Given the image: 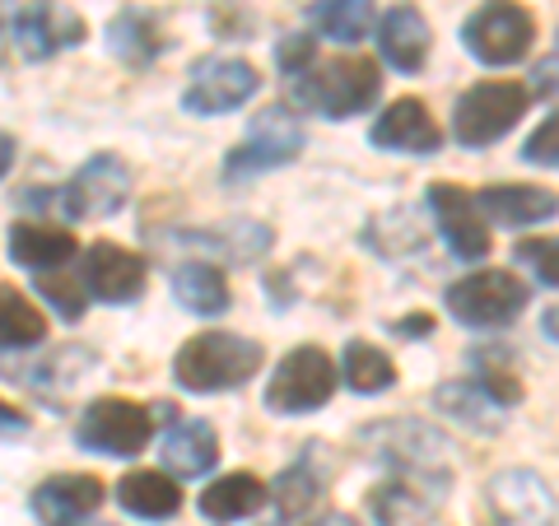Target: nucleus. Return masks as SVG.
<instances>
[{"label": "nucleus", "mask_w": 559, "mask_h": 526, "mask_svg": "<svg viewBox=\"0 0 559 526\" xmlns=\"http://www.w3.org/2000/svg\"><path fill=\"white\" fill-rule=\"evenodd\" d=\"M359 447L369 452L373 462L392 466V476H406L419 485H433L448 494V480H452V443L419 425V419H378L359 433Z\"/></svg>", "instance_id": "nucleus-1"}, {"label": "nucleus", "mask_w": 559, "mask_h": 526, "mask_svg": "<svg viewBox=\"0 0 559 526\" xmlns=\"http://www.w3.org/2000/svg\"><path fill=\"white\" fill-rule=\"evenodd\" d=\"M164 470L168 476H182V480H197L205 470H215L219 462V443H215V429L205 419H187V425H173L164 433Z\"/></svg>", "instance_id": "nucleus-21"}, {"label": "nucleus", "mask_w": 559, "mask_h": 526, "mask_svg": "<svg viewBox=\"0 0 559 526\" xmlns=\"http://www.w3.org/2000/svg\"><path fill=\"white\" fill-rule=\"evenodd\" d=\"M345 382H349V392H359V396H378V392H388L392 382H396V363L382 355L378 345L369 340H349L345 345Z\"/></svg>", "instance_id": "nucleus-28"}, {"label": "nucleus", "mask_w": 559, "mask_h": 526, "mask_svg": "<svg viewBox=\"0 0 559 526\" xmlns=\"http://www.w3.org/2000/svg\"><path fill=\"white\" fill-rule=\"evenodd\" d=\"M312 526H359L355 517H345V513H326V517H318Z\"/></svg>", "instance_id": "nucleus-39"}, {"label": "nucleus", "mask_w": 559, "mask_h": 526, "mask_svg": "<svg viewBox=\"0 0 559 526\" xmlns=\"http://www.w3.org/2000/svg\"><path fill=\"white\" fill-rule=\"evenodd\" d=\"M369 140L378 150H396V154H433L443 135H439V127H433V117L425 112L419 98H396L392 108L373 121Z\"/></svg>", "instance_id": "nucleus-17"}, {"label": "nucleus", "mask_w": 559, "mask_h": 526, "mask_svg": "<svg viewBox=\"0 0 559 526\" xmlns=\"http://www.w3.org/2000/svg\"><path fill=\"white\" fill-rule=\"evenodd\" d=\"M131 196V168L117 154H94L75 178H70L57 196H47L66 219H103L117 215Z\"/></svg>", "instance_id": "nucleus-10"}, {"label": "nucleus", "mask_w": 559, "mask_h": 526, "mask_svg": "<svg viewBox=\"0 0 559 526\" xmlns=\"http://www.w3.org/2000/svg\"><path fill=\"white\" fill-rule=\"evenodd\" d=\"M476 382L499 401V406H513L522 401V382L513 373V363L499 355V349H476Z\"/></svg>", "instance_id": "nucleus-32"}, {"label": "nucleus", "mask_w": 559, "mask_h": 526, "mask_svg": "<svg viewBox=\"0 0 559 526\" xmlns=\"http://www.w3.org/2000/svg\"><path fill=\"white\" fill-rule=\"evenodd\" d=\"M382 89V75L373 61L364 57H336V61H312L299 80H294V103H304V108L322 112L331 121H345L364 112L369 103L378 98Z\"/></svg>", "instance_id": "nucleus-3"}, {"label": "nucleus", "mask_w": 559, "mask_h": 526, "mask_svg": "<svg viewBox=\"0 0 559 526\" xmlns=\"http://www.w3.org/2000/svg\"><path fill=\"white\" fill-rule=\"evenodd\" d=\"M154 425H159L154 410L135 406V401H121V396H103L80 415L75 443L84 452H103V457H135V452L150 447Z\"/></svg>", "instance_id": "nucleus-6"}, {"label": "nucleus", "mask_w": 559, "mask_h": 526, "mask_svg": "<svg viewBox=\"0 0 559 526\" xmlns=\"http://www.w3.org/2000/svg\"><path fill=\"white\" fill-rule=\"evenodd\" d=\"M396 331H406L411 340H419V336H433V318H406V322H396Z\"/></svg>", "instance_id": "nucleus-37"}, {"label": "nucleus", "mask_w": 559, "mask_h": 526, "mask_svg": "<svg viewBox=\"0 0 559 526\" xmlns=\"http://www.w3.org/2000/svg\"><path fill=\"white\" fill-rule=\"evenodd\" d=\"M257 89H261V75L248 61L215 57V61H201L197 70H191L182 108L197 112V117H224V112H238Z\"/></svg>", "instance_id": "nucleus-12"}, {"label": "nucleus", "mask_w": 559, "mask_h": 526, "mask_svg": "<svg viewBox=\"0 0 559 526\" xmlns=\"http://www.w3.org/2000/svg\"><path fill=\"white\" fill-rule=\"evenodd\" d=\"M308 20L318 24L331 43H359L373 28V0H318L308 10Z\"/></svg>", "instance_id": "nucleus-29"}, {"label": "nucleus", "mask_w": 559, "mask_h": 526, "mask_svg": "<svg viewBox=\"0 0 559 526\" xmlns=\"http://www.w3.org/2000/svg\"><path fill=\"white\" fill-rule=\"evenodd\" d=\"M439 503H443V489L406 480V476H392L369 489V517L378 526H425Z\"/></svg>", "instance_id": "nucleus-18"}, {"label": "nucleus", "mask_w": 559, "mask_h": 526, "mask_svg": "<svg viewBox=\"0 0 559 526\" xmlns=\"http://www.w3.org/2000/svg\"><path fill=\"white\" fill-rule=\"evenodd\" d=\"M480 215L489 224H503V229H527V224H540L550 219L559 210V196H550V191L540 187H518V182H503V187H485L480 196Z\"/></svg>", "instance_id": "nucleus-20"}, {"label": "nucleus", "mask_w": 559, "mask_h": 526, "mask_svg": "<svg viewBox=\"0 0 559 526\" xmlns=\"http://www.w3.org/2000/svg\"><path fill=\"white\" fill-rule=\"evenodd\" d=\"M378 51H382V61H392V70L415 75V70L425 65V57H429L425 14H419L415 5H392L388 14H382V24H378Z\"/></svg>", "instance_id": "nucleus-19"}, {"label": "nucleus", "mask_w": 559, "mask_h": 526, "mask_svg": "<svg viewBox=\"0 0 559 526\" xmlns=\"http://www.w3.org/2000/svg\"><path fill=\"white\" fill-rule=\"evenodd\" d=\"M117 503L127 507L131 517L164 522L182 507V489L173 485L168 470H131V476L117 485Z\"/></svg>", "instance_id": "nucleus-23"}, {"label": "nucleus", "mask_w": 559, "mask_h": 526, "mask_svg": "<svg viewBox=\"0 0 559 526\" xmlns=\"http://www.w3.org/2000/svg\"><path fill=\"white\" fill-rule=\"evenodd\" d=\"M173 294H178V303L187 312H197V318L229 312V279H224L219 266H210V261H182V266L173 271Z\"/></svg>", "instance_id": "nucleus-25"}, {"label": "nucleus", "mask_w": 559, "mask_h": 526, "mask_svg": "<svg viewBox=\"0 0 559 526\" xmlns=\"http://www.w3.org/2000/svg\"><path fill=\"white\" fill-rule=\"evenodd\" d=\"M522 159L540 164V168H559V108L527 135V145H522Z\"/></svg>", "instance_id": "nucleus-34"}, {"label": "nucleus", "mask_w": 559, "mask_h": 526, "mask_svg": "<svg viewBox=\"0 0 559 526\" xmlns=\"http://www.w3.org/2000/svg\"><path fill=\"white\" fill-rule=\"evenodd\" d=\"M443 303L462 326L495 331V326H509L518 312L527 308V285L509 271H476V275L457 279V285L443 294Z\"/></svg>", "instance_id": "nucleus-7"}, {"label": "nucleus", "mask_w": 559, "mask_h": 526, "mask_svg": "<svg viewBox=\"0 0 559 526\" xmlns=\"http://www.w3.org/2000/svg\"><path fill=\"white\" fill-rule=\"evenodd\" d=\"M540 331H546V336H550V340L559 345V308H550L546 318H540Z\"/></svg>", "instance_id": "nucleus-38"}, {"label": "nucleus", "mask_w": 559, "mask_h": 526, "mask_svg": "<svg viewBox=\"0 0 559 526\" xmlns=\"http://www.w3.org/2000/svg\"><path fill=\"white\" fill-rule=\"evenodd\" d=\"M433 406H439L448 419H457V425L476 429V433H499L503 429V406L480 387V382H443V387L433 392Z\"/></svg>", "instance_id": "nucleus-27"}, {"label": "nucleus", "mask_w": 559, "mask_h": 526, "mask_svg": "<svg viewBox=\"0 0 559 526\" xmlns=\"http://www.w3.org/2000/svg\"><path fill=\"white\" fill-rule=\"evenodd\" d=\"M80 43H84V20L61 0H33L20 14H10V47L24 61H47Z\"/></svg>", "instance_id": "nucleus-11"}, {"label": "nucleus", "mask_w": 559, "mask_h": 526, "mask_svg": "<svg viewBox=\"0 0 559 526\" xmlns=\"http://www.w3.org/2000/svg\"><path fill=\"white\" fill-rule=\"evenodd\" d=\"M318 499H322V476H318V466H312V452H308V457H299V462L285 470V476H280V485H275V507H280L285 517H304Z\"/></svg>", "instance_id": "nucleus-30"}, {"label": "nucleus", "mask_w": 559, "mask_h": 526, "mask_svg": "<svg viewBox=\"0 0 559 526\" xmlns=\"http://www.w3.org/2000/svg\"><path fill=\"white\" fill-rule=\"evenodd\" d=\"M429 210L439 219V234L448 238L452 256L462 261H480L489 252V224L480 219V205L452 182H433L429 187Z\"/></svg>", "instance_id": "nucleus-14"}, {"label": "nucleus", "mask_w": 559, "mask_h": 526, "mask_svg": "<svg viewBox=\"0 0 559 526\" xmlns=\"http://www.w3.org/2000/svg\"><path fill=\"white\" fill-rule=\"evenodd\" d=\"M485 513H489L485 526H550L555 494L532 470H499L485 489Z\"/></svg>", "instance_id": "nucleus-13"}, {"label": "nucleus", "mask_w": 559, "mask_h": 526, "mask_svg": "<svg viewBox=\"0 0 559 526\" xmlns=\"http://www.w3.org/2000/svg\"><path fill=\"white\" fill-rule=\"evenodd\" d=\"M336 392V363L318 345H299L294 355L280 359L275 378L266 382V410L275 415H308L331 401Z\"/></svg>", "instance_id": "nucleus-9"}, {"label": "nucleus", "mask_w": 559, "mask_h": 526, "mask_svg": "<svg viewBox=\"0 0 559 526\" xmlns=\"http://www.w3.org/2000/svg\"><path fill=\"white\" fill-rule=\"evenodd\" d=\"M10 256L28 266L33 275L61 271L70 256H75V234L70 229H51V224H14L10 229Z\"/></svg>", "instance_id": "nucleus-22"}, {"label": "nucleus", "mask_w": 559, "mask_h": 526, "mask_svg": "<svg viewBox=\"0 0 559 526\" xmlns=\"http://www.w3.org/2000/svg\"><path fill=\"white\" fill-rule=\"evenodd\" d=\"M98 503H103V480L94 476H51L28 499L33 517L43 526H90Z\"/></svg>", "instance_id": "nucleus-15"}, {"label": "nucleus", "mask_w": 559, "mask_h": 526, "mask_svg": "<svg viewBox=\"0 0 559 526\" xmlns=\"http://www.w3.org/2000/svg\"><path fill=\"white\" fill-rule=\"evenodd\" d=\"M518 261H527L540 285L559 289V238H527V242H518Z\"/></svg>", "instance_id": "nucleus-33"}, {"label": "nucleus", "mask_w": 559, "mask_h": 526, "mask_svg": "<svg viewBox=\"0 0 559 526\" xmlns=\"http://www.w3.org/2000/svg\"><path fill=\"white\" fill-rule=\"evenodd\" d=\"M38 294L47 298L51 308L61 312L66 322H80V318H84V294H80V285H70V279H51V275H38Z\"/></svg>", "instance_id": "nucleus-35"}, {"label": "nucleus", "mask_w": 559, "mask_h": 526, "mask_svg": "<svg viewBox=\"0 0 559 526\" xmlns=\"http://www.w3.org/2000/svg\"><path fill=\"white\" fill-rule=\"evenodd\" d=\"M261 368V345L234 331H205L191 336L178 359H173V378L187 392H234Z\"/></svg>", "instance_id": "nucleus-2"}, {"label": "nucleus", "mask_w": 559, "mask_h": 526, "mask_svg": "<svg viewBox=\"0 0 559 526\" xmlns=\"http://www.w3.org/2000/svg\"><path fill=\"white\" fill-rule=\"evenodd\" d=\"M261 507H266V485L252 470H238V476H224L201 489V517L210 522H238L261 513Z\"/></svg>", "instance_id": "nucleus-26"}, {"label": "nucleus", "mask_w": 559, "mask_h": 526, "mask_svg": "<svg viewBox=\"0 0 559 526\" xmlns=\"http://www.w3.org/2000/svg\"><path fill=\"white\" fill-rule=\"evenodd\" d=\"M312 61H318V47H312V38H304V33H294V38L275 47V65H280V75H289V80H299Z\"/></svg>", "instance_id": "nucleus-36"}, {"label": "nucleus", "mask_w": 559, "mask_h": 526, "mask_svg": "<svg viewBox=\"0 0 559 526\" xmlns=\"http://www.w3.org/2000/svg\"><path fill=\"white\" fill-rule=\"evenodd\" d=\"M527 84L518 80H485L476 89H466L457 98V112H452V135L462 140L466 150H485L495 145L499 135H509L522 112H527Z\"/></svg>", "instance_id": "nucleus-4"}, {"label": "nucleus", "mask_w": 559, "mask_h": 526, "mask_svg": "<svg viewBox=\"0 0 559 526\" xmlns=\"http://www.w3.org/2000/svg\"><path fill=\"white\" fill-rule=\"evenodd\" d=\"M0 336H5V349H28L47 336V322L33 312V303L20 289L0 294Z\"/></svg>", "instance_id": "nucleus-31"}, {"label": "nucleus", "mask_w": 559, "mask_h": 526, "mask_svg": "<svg viewBox=\"0 0 559 526\" xmlns=\"http://www.w3.org/2000/svg\"><path fill=\"white\" fill-rule=\"evenodd\" d=\"M108 47H112V57L117 61H127V65H150V61H159V51L168 47L164 38V28L159 20H154L150 10H121L117 20L108 24Z\"/></svg>", "instance_id": "nucleus-24"}, {"label": "nucleus", "mask_w": 559, "mask_h": 526, "mask_svg": "<svg viewBox=\"0 0 559 526\" xmlns=\"http://www.w3.org/2000/svg\"><path fill=\"white\" fill-rule=\"evenodd\" d=\"M14 429H20V433H24V419H20V415H14V406H5V433L14 438Z\"/></svg>", "instance_id": "nucleus-40"}, {"label": "nucleus", "mask_w": 559, "mask_h": 526, "mask_svg": "<svg viewBox=\"0 0 559 526\" xmlns=\"http://www.w3.org/2000/svg\"><path fill=\"white\" fill-rule=\"evenodd\" d=\"M304 150V127L299 117L285 112V108H266L252 117L248 135L238 140L224 159V178L238 182V178H252V172H266V168H280V164H294Z\"/></svg>", "instance_id": "nucleus-8"}, {"label": "nucleus", "mask_w": 559, "mask_h": 526, "mask_svg": "<svg viewBox=\"0 0 559 526\" xmlns=\"http://www.w3.org/2000/svg\"><path fill=\"white\" fill-rule=\"evenodd\" d=\"M84 289L98 303H131L145 289V261L127 248H117V242H94L84 252Z\"/></svg>", "instance_id": "nucleus-16"}, {"label": "nucleus", "mask_w": 559, "mask_h": 526, "mask_svg": "<svg viewBox=\"0 0 559 526\" xmlns=\"http://www.w3.org/2000/svg\"><path fill=\"white\" fill-rule=\"evenodd\" d=\"M532 38L536 20L518 0H485L462 28V43L480 65H518L532 51Z\"/></svg>", "instance_id": "nucleus-5"}]
</instances>
